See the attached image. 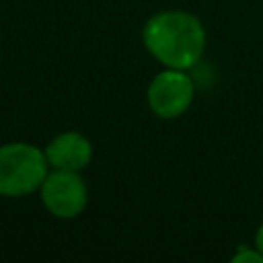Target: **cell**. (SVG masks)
<instances>
[{"label": "cell", "instance_id": "obj_1", "mask_svg": "<svg viewBox=\"0 0 263 263\" xmlns=\"http://www.w3.org/2000/svg\"><path fill=\"white\" fill-rule=\"evenodd\" d=\"M142 41L148 53L164 68L189 70L201 60L208 37L195 14L185 10H162L146 21Z\"/></svg>", "mask_w": 263, "mask_h": 263}, {"label": "cell", "instance_id": "obj_2", "mask_svg": "<svg viewBox=\"0 0 263 263\" xmlns=\"http://www.w3.org/2000/svg\"><path fill=\"white\" fill-rule=\"evenodd\" d=\"M49 173L45 150L29 142L0 146V195L23 197L41 187Z\"/></svg>", "mask_w": 263, "mask_h": 263}, {"label": "cell", "instance_id": "obj_3", "mask_svg": "<svg viewBox=\"0 0 263 263\" xmlns=\"http://www.w3.org/2000/svg\"><path fill=\"white\" fill-rule=\"evenodd\" d=\"M193 95H195V84L187 74V70L164 68L148 84L146 99L150 111L156 117L177 119L191 107Z\"/></svg>", "mask_w": 263, "mask_h": 263}, {"label": "cell", "instance_id": "obj_4", "mask_svg": "<svg viewBox=\"0 0 263 263\" xmlns=\"http://www.w3.org/2000/svg\"><path fill=\"white\" fill-rule=\"evenodd\" d=\"M39 193L47 212L62 220H70L82 214L88 201V189L78 171L53 168L41 183Z\"/></svg>", "mask_w": 263, "mask_h": 263}, {"label": "cell", "instance_id": "obj_5", "mask_svg": "<svg viewBox=\"0 0 263 263\" xmlns=\"http://www.w3.org/2000/svg\"><path fill=\"white\" fill-rule=\"evenodd\" d=\"M45 158L51 168L80 173L92 158V144L80 132H62L45 146Z\"/></svg>", "mask_w": 263, "mask_h": 263}, {"label": "cell", "instance_id": "obj_6", "mask_svg": "<svg viewBox=\"0 0 263 263\" xmlns=\"http://www.w3.org/2000/svg\"><path fill=\"white\" fill-rule=\"evenodd\" d=\"M232 263H263V253L255 247V249H251V247H240L236 253H234V257H232Z\"/></svg>", "mask_w": 263, "mask_h": 263}, {"label": "cell", "instance_id": "obj_7", "mask_svg": "<svg viewBox=\"0 0 263 263\" xmlns=\"http://www.w3.org/2000/svg\"><path fill=\"white\" fill-rule=\"evenodd\" d=\"M255 247L263 253V224L257 228V232H255Z\"/></svg>", "mask_w": 263, "mask_h": 263}]
</instances>
